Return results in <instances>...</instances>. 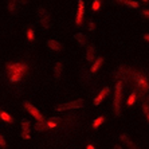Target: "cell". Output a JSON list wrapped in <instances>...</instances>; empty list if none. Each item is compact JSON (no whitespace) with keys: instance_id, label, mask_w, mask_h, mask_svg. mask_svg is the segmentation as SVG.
I'll return each instance as SVG.
<instances>
[{"instance_id":"obj_1","label":"cell","mask_w":149,"mask_h":149,"mask_svg":"<svg viewBox=\"0 0 149 149\" xmlns=\"http://www.w3.org/2000/svg\"><path fill=\"white\" fill-rule=\"evenodd\" d=\"M121 101H122V82L118 81L116 85L114 91V100H113V110L116 116L121 114Z\"/></svg>"},{"instance_id":"obj_2","label":"cell","mask_w":149,"mask_h":149,"mask_svg":"<svg viewBox=\"0 0 149 149\" xmlns=\"http://www.w3.org/2000/svg\"><path fill=\"white\" fill-rule=\"evenodd\" d=\"M7 71L8 74L11 75H16V74H20V75H23V74L27 71V66H26L24 63H7Z\"/></svg>"},{"instance_id":"obj_3","label":"cell","mask_w":149,"mask_h":149,"mask_svg":"<svg viewBox=\"0 0 149 149\" xmlns=\"http://www.w3.org/2000/svg\"><path fill=\"white\" fill-rule=\"evenodd\" d=\"M38 17H39V22H40L42 27L50 28V26H51V19H50L49 12L43 7H38Z\"/></svg>"},{"instance_id":"obj_4","label":"cell","mask_w":149,"mask_h":149,"mask_svg":"<svg viewBox=\"0 0 149 149\" xmlns=\"http://www.w3.org/2000/svg\"><path fill=\"white\" fill-rule=\"evenodd\" d=\"M82 106H83V100H75V101H71V102H66V104L56 106V110L65 111V110H70V109H79Z\"/></svg>"},{"instance_id":"obj_5","label":"cell","mask_w":149,"mask_h":149,"mask_svg":"<svg viewBox=\"0 0 149 149\" xmlns=\"http://www.w3.org/2000/svg\"><path fill=\"white\" fill-rule=\"evenodd\" d=\"M24 108H26V110H27L28 113H30V114H31L38 122H43V120H45V118H43L42 113L36 108H35V106H32V105L30 104L28 101H26V102H24Z\"/></svg>"},{"instance_id":"obj_6","label":"cell","mask_w":149,"mask_h":149,"mask_svg":"<svg viewBox=\"0 0 149 149\" xmlns=\"http://www.w3.org/2000/svg\"><path fill=\"white\" fill-rule=\"evenodd\" d=\"M83 15H85V3H83L82 0H79L78 1V12H77V17H75V23L78 26L82 24Z\"/></svg>"},{"instance_id":"obj_7","label":"cell","mask_w":149,"mask_h":149,"mask_svg":"<svg viewBox=\"0 0 149 149\" xmlns=\"http://www.w3.org/2000/svg\"><path fill=\"white\" fill-rule=\"evenodd\" d=\"M109 93H110V89H109V87H105V89H102V90H101V93L98 94L95 98H94V105H95V106H98V105L102 102V100H104L106 95H109Z\"/></svg>"},{"instance_id":"obj_8","label":"cell","mask_w":149,"mask_h":149,"mask_svg":"<svg viewBox=\"0 0 149 149\" xmlns=\"http://www.w3.org/2000/svg\"><path fill=\"white\" fill-rule=\"evenodd\" d=\"M137 86H139L142 91H148L149 90V82L144 78V77L137 75Z\"/></svg>"},{"instance_id":"obj_9","label":"cell","mask_w":149,"mask_h":149,"mask_svg":"<svg viewBox=\"0 0 149 149\" xmlns=\"http://www.w3.org/2000/svg\"><path fill=\"white\" fill-rule=\"evenodd\" d=\"M22 137L26 140H28L31 137V136H30V122L28 121L22 122Z\"/></svg>"},{"instance_id":"obj_10","label":"cell","mask_w":149,"mask_h":149,"mask_svg":"<svg viewBox=\"0 0 149 149\" xmlns=\"http://www.w3.org/2000/svg\"><path fill=\"white\" fill-rule=\"evenodd\" d=\"M94 58H95V47L94 46H89L86 50V59L89 62H91V61H94Z\"/></svg>"},{"instance_id":"obj_11","label":"cell","mask_w":149,"mask_h":149,"mask_svg":"<svg viewBox=\"0 0 149 149\" xmlns=\"http://www.w3.org/2000/svg\"><path fill=\"white\" fill-rule=\"evenodd\" d=\"M74 38H75V40L78 42L81 46H86L87 45V39H86V36H85L82 32H77V34L74 35Z\"/></svg>"},{"instance_id":"obj_12","label":"cell","mask_w":149,"mask_h":149,"mask_svg":"<svg viewBox=\"0 0 149 149\" xmlns=\"http://www.w3.org/2000/svg\"><path fill=\"white\" fill-rule=\"evenodd\" d=\"M47 46H49V49L52 50V51H59V50L62 49L61 47V43L58 40H49L47 42Z\"/></svg>"},{"instance_id":"obj_13","label":"cell","mask_w":149,"mask_h":149,"mask_svg":"<svg viewBox=\"0 0 149 149\" xmlns=\"http://www.w3.org/2000/svg\"><path fill=\"white\" fill-rule=\"evenodd\" d=\"M62 71H63V65L61 62H58L55 65V67H54V75H55L56 79H59V78H61V75H62Z\"/></svg>"},{"instance_id":"obj_14","label":"cell","mask_w":149,"mask_h":149,"mask_svg":"<svg viewBox=\"0 0 149 149\" xmlns=\"http://www.w3.org/2000/svg\"><path fill=\"white\" fill-rule=\"evenodd\" d=\"M121 141H124L125 144H126V145H128L130 149H139V148H137V146L134 145V144H133L132 141H130V140H129V137H128V136L121 134Z\"/></svg>"},{"instance_id":"obj_15","label":"cell","mask_w":149,"mask_h":149,"mask_svg":"<svg viewBox=\"0 0 149 149\" xmlns=\"http://www.w3.org/2000/svg\"><path fill=\"white\" fill-rule=\"evenodd\" d=\"M101 65H102V58H97L94 61L93 66H91V73H97L98 69L101 67Z\"/></svg>"},{"instance_id":"obj_16","label":"cell","mask_w":149,"mask_h":149,"mask_svg":"<svg viewBox=\"0 0 149 149\" xmlns=\"http://www.w3.org/2000/svg\"><path fill=\"white\" fill-rule=\"evenodd\" d=\"M0 118H1L4 122H7V124H11V122L14 121V120H12V117H11L8 113H6V111H1V110H0Z\"/></svg>"},{"instance_id":"obj_17","label":"cell","mask_w":149,"mask_h":149,"mask_svg":"<svg viewBox=\"0 0 149 149\" xmlns=\"http://www.w3.org/2000/svg\"><path fill=\"white\" fill-rule=\"evenodd\" d=\"M122 3H124L125 6H128V7H130V8H139V7H140V3H139V1H132V0H125V1H122Z\"/></svg>"},{"instance_id":"obj_18","label":"cell","mask_w":149,"mask_h":149,"mask_svg":"<svg viewBox=\"0 0 149 149\" xmlns=\"http://www.w3.org/2000/svg\"><path fill=\"white\" fill-rule=\"evenodd\" d=\"M104 121H105L104 117L95 118V120H94V122H93V128H98V126H101V124H104Z\"/></svg>"},{"instance_id":"obj_19","label":"cell","mask_w":149,"mask_h":149,"mask_svg":"<svg viewBox=\"0 0 149 149\" xmlns=\"http://www.w3.org/2000/svg\"><path fill=\"white\" fill-rule=\"evenodd\" d=\"M35 129H36V130H45V129H47V125L45 124V122H36V124H35Z\"/></svg>"},{"instance_id":"obj_20","label":"cell","mask_w":149,"mask_h":149,"mask_svg":"<svg viewBox=\"0 0 149 149\" xmlns=\"http://www.w3.org/2000/svg\"><path fill=\"white\" fill-rule=\"evenodd\" d=\"M136 97H137V95H136V91H133V93L129 95V98H128V105L129 106H132V105L136 102Z\"/></svg>"},{"instance_id":"obj_21","label":"cell","mask_w":149,"mask_h":149,"mask_svg":"<svg viewBox=\"0 0 149 149\" xmlns=\"http://www.w3.org/2000/svg\"><path fill=\"white\" fill-rule=\"evenodd\" d=\"M27 39L30 42H32L35 39V34H34V30H32V28H28L27 30Z\"/></svg>"},{"instance_id":"obj_22","label":"cell","mask_w":149,"mask_h":149,"mask_svg":"<svg viewBox=\"0 0 149 149\" xmlns=\"http://www.w3.org/2000/svg\"><path fill=\"white\" fill-rule=\"evenodd\" d=\"M101 7V1L100 0H94L93 4H91V8H93V11H98Z\"/></svg>"},{"instance_id":"obj_23","label":"cell","mask_w":149,"mask_h":149,"mask_svg":"<svg viewBox=\"0 0 149 149\" xmlns=\"http://www.w3.org/2000/svg\"><path fill=\"white\" fill-rule=\"evenodd\" d=\"M22 79V75H20V74H16V75H11L10 77V81H11V82H19V81H20Z\"/></svg>"},{"instance_id":"obj_24","label":"cell","mask_w":149,"mask_h":149,"mask_svg":"<svg viewBox=\"0 0 149 149\" xmlns=\"http://www.w3.org/2000/svg\"><path fill=\"white\" fill-rule=\"evenodd\" d=\"M46 125H47V128H55V126H56V124H55V120H52V121H51V120H50V121L47 122V124H46Z\"/></svg>"},{"instance_id":"obj_25","label":"cell","mask_w":149,"mask_h":149,"mask_svg":"<svg viewBox=\"0 0 149 149\" xmlns=\"http://www.w3.org/2000/svg\"><path fill=\"white\" fill-rule=\"evenodd\" d=\"M144 111H145V116L149 121V106H148V104H144Z\"/></svg>"},{"instance_id":"obj_26","label":"cell","mask_w":149,"mask_h":149,"mask_svg":"<svg viewBox=\"0 0 149 149\" xmlns=\"http://www.w3.org/2000/svg\"><path fill=\"white\" fill-rule=\"evenodd\" d=\"M0 146H1V148H6V140H4V137L1 134H0Z\"/></svg>"},{"instance_id":"obj_27","label":"cell","mask_w":149,"mask_h":149,"mask_svg":"<svg viewBox=\"0 0 149 149\" xmlns=\"http://www.w3.org/2000/svg\"><path fill=\"white\" fill-rule=\"evenodd\" d=\"M7 7H8V10H10V11H12V12H14V11H15V3H8Z\"/></svg>"},{"instance_id":"obj_28","label":"cell","mask_w":149,"mask_h":149,"mask_svg":"<svg viewBox=\"0 0 149 149\" xmlns=\"http://www.w3.org/2000/svg\"><path fill=\"white\" fill-rule=\"evenodd\" d=\"M142 15H144L145 17H148V19H149V10H144V11H142Z\"/></svg>"},{"instance_id":"obj_29","label":"cell","mask_w":149,"mask_h":149,"mask_svg":"<svg viewBox=\"0 0 149 149\" xmlns=\"http://www.w3.org/2000/svg\"><path fill=\"white\" fill-rule=\"evenodd\" d=\"M89 30H90V31H93V30H94V24H93V22H90V23H89Z\"/></svg>"},{"instance_id":"obj_30","label":"cell","mask_w":149,"mask_h":149,"mask_svg":"<svg viewBox=\"0 0 149 149\" xmlns=\"http://www.w3.org/2000/svg\"><path fill=\"white\" fill-rule=\"evenodd\" d=\"M144 39H145L146 42H149V35H148V34H146V35H144Z\"/></svg>"},{"instance_id":"obj_31","label":"cell","mask_w":149,"mask_h":149,"mask_svg":"<svg viewBox=\"0 0 149 149\" xmlns=\"http://www.w3.org/2000/svg\"><path fill=\"white\" fill-rule=\"evenodd\" d=\"M86 149H95V148H94V145H87Z\"/></svg>"},{"instance_id":"obj_32","label":"cell","mask_w":149,"mask_h":149,"mask_svg":"<svg viewBox=\"0 0 149 149\" xmlns=\"http://www.w3.org/2000/svg\"><path fill=\"white\" fill-rule=\"evenodd\" d=\"M113 149H122V148H121V146H120V145H116Z\"/></svg>"}]
</instances>
